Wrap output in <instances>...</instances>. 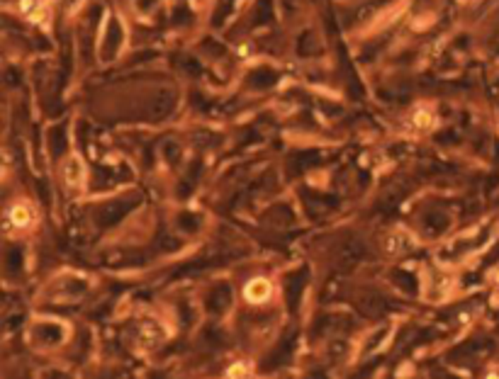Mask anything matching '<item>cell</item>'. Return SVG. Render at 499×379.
I'll return each instance as SVG.
<instances>
[{
	"label": "cell",
	"mask_w": 499,
	"mask_h": 379,
	"mask_svg": "<svg viewBox=\"0 0 499 379\" xmlns=\"http://www.w3.org/2000/svg\"><path fill=\"white\" fill-rule=\"evenodd\" d=\"M5 224H8V231H30L37 224V210L32 207V202L18 200L15 205H10L8 214H5Z\"/></svg>",
	"instance_id": "1"
},
{
	"label": "cell",
	"mask_w": 499,
	"mask_h": 379,
	"mask_svg": "<svg viewBox=\"0 0 499 379\" xmlns=\"http://www.w3.org/2000/svg\"><path fill=\"white\" fill-rule=\"evenodd\" d=\"M273 296V284L271 279L266 277H254L246 282L244 287V299L249 301V304H266V301H271Z\"/></svg>",
	"instance_id": "2"
},
{
	"label": "cell",
	"mask_w": 499,
	"mask_h": 379,
	"mask_svg": "<svg viewBox=\"0 0 499 379\" xmlns=\"http://www.w3.org/2000/svg\"><path fill=\"white\" fill-rule=\"evenodd\" d=\"M414 246H416V239L409 231H404V229H394L385 239V251L390 253V255H404V253H409Z\"/></svg>",
	"instance_id": "3"
},
{
	"label": "cell",
	"mask_w": 499,
	"mask_h": 379,
	"mask_svg": "<svg viewBox=\"0 0 499 379\" xmlns=\"http://www.w3.org/2000/svg\"><path fill=\"white\" fill-rule=\"evenodd\" d=\"M61 175H64V183L69 185V188H74V190L83 188V183H86V166H83V161H81L78 156H69L64 161Z\"/></svg>",
	"instance_id": "4"
},
{
	"label": "cell",
	"mask_w": 499,
	"mask_h": 379,
	"mask_svg": "<svg viewBox=\"0 0 499 379\" xmlns=\"http://www.w3.org/2000/svg\"><path fill=\"white\" fill-rule=\"evenodd\" d=\"M18 13L35 25H47L49 20V8L44 0H18Z\"/></svg>",
	"instance_id": "5"
},
{
	"label": "cell",
	"mask_w": 499,
	"mask_h": 379,
	"mask_svg": "<svg viewBox=\"0 0 499 379\" xmlns=\"http://www.w3.org/2000/svg\"><path fill=\"white\" fill-rule=\"evenodd\" d=\"M409 124H412L414 131H429L436 126V112L429 105H419L412 109L409 114Z\"/></svg>",
	"instance_id": "6"
},
{
	"label": "cell",
	"mask_w": 499,
	"mask_h": 379,
	"mask_svg": "<svg viewBox=\"0 0 499 379\" xmlns=\"http://www.w3.org/2000/svg\"><path fill=\"white\" fill-rule=\"evenodd\" d=\"M249 372H251L249 362L239 360V362H234V365L227 370V377H244V375H249Z\"/></svg>",
	"instance_id": "7"
}]
</instances>
